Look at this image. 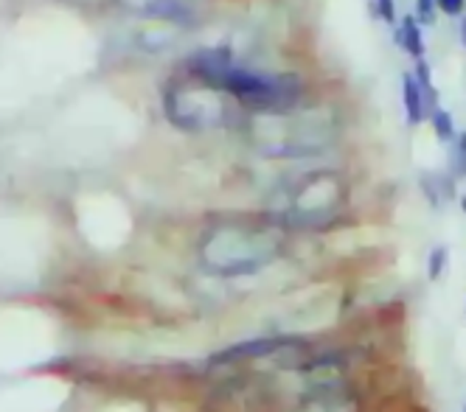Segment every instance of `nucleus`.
<instances>
[{
  "mask_svg": "<svg viewBox=\"0 0 466 412\" xmlns=\"http://www.w3.org/2000/svg\"><path fill=\"white\" fill-rule=\"evenodd\" d=\"M203 256L206 264L219 275H250L273 261L276 242L258 230L222 227L208 236Z\"/></svg>",
  "mask_w": 466,
  "mask_h": 412,
  "instance_id": "1",
  "label": "nucleus"
},
{
  "mask_svg": "<svg viewBox=\"0 0 466 412\" xmlns=\"http://www.w3.org/2000/svg\"><path fill=\"white\" fill-rule=\"evenodd\" d=\"M163 110L175 126L199 132L225 124L228 101L222 90H214L203 82H175L163 93Z\"/></svg>",
  "mask_w": 466,
  "mask_h": 412,
  "instance_id": "2",
  "label": "nucleus"
},
{
  "mask_svg": "<svg viewBox=\"0 0 466 412\" xmlns=\"http://www.w3.org/2000/svg\"><path fill=\"white\" fill-rule=\"evenodd\" d=\"M116 4L132 15H144V17H155L163 23H177V25H191L197 17L188 0H116Z\"/></svg>",
  "mask_w": 466,
  "mask_h": 412,
  "instance_id": "3",
  "label": "nucleus"
},
{
  "mask_svg": "<svg viewBox=\"0 0 466 412\" xmlns=\"http://www.w3.org/2000/svg\"><path fill=\"white\" fill-rule=\"evenodd\" d=\"M396 45L402 48L405 54H410L416 62L424 59V51H427L424 34H421V25L416 23L413 15H405V20L396 25Z\"/></svg>",
  "mask_w": 466,
  "mask_h": 412,
  "instance_id": "4",
  "label": "nucleus"
},
{
  "mask_svg": "<svg viewBox=\"0 0 466 412\" xmlns=\"http://www.w3.org/2000/svg\"><path fill=\"white\" fill-rule=\"evenodd\" d=\"M402 105H405V118L410 126H419L427 118V105H424V95L419 82L413 79V74L402 76Z\"/></svg>",
  "mask_w": 466,
  "mask_h": 412,
  "instance_id": "5",
  "label": "nucleus"
},
{
  "mask_svg": "<svg viewBox=\"0 0 466 412\" xmlns=\"http://www.w3.org/2000/svg\"><path fill=\"white\" fill-rule=\"evenodd\" d=\"M421 191L427 196V202L432 208H441L447 199L455 196V183L447 175H439V171H430V175H421Z\"/></svg>",
  "mask_w": 466,
  "mask_h": 412,
  "instance_id": "6",
  "label": "nucleus"
},
{
  "mask_svg": "<svg viewBox=\"0 0 466 412\" xmlns=\"http://www.w3.org/2000/svg\"><path fill=\"white\" fill-rule=\"evenodd\" d=\"M424 269H427V281L439 284L450 269V250L444 245H436L424 258Z\"/></svg>",
  "mask_w": 466,
  "mask_h": 412,
  "instance_id": "7",
  "label": "nucleus"
},
{
  "mask_svg": "<svg viewBox=\"0 0 466 412\" xmlns=\"http://www.w3.org/2000/svg\"><path fill=\"white\" fill-rule=\"evenodd\" d=\"M430 121H432V132H436V137L441 144H452L455 137H458V132H455V118L450 116V110H436L430 116Z\"/></svg>",
  "mask_w": 466,
  "mask_h": 412,
  "instance_id": "8",
  "label": "nucleus"
},
{
  "mask_svg": "<svg viewBox=\"0 0 466 412\" xmlns=\"http://www.w3.org/2000/svg\"><path fill=\"white\" fill-rule=\"evenodd\" d=\"M450 168H452V180H466V132H458V137L452 141Z\"/></svg>",
  "mask_w": 466,
  "mask_h": 412,
  "instance_id": "9",
  "label": "nucleus"
},
{
  "mask_svg": "<svg viewBox=\"0 0 466 412\" xmlns=\"http://www.w3.org/2000/svg\"><path fill=\"white\" fill-rule=\"evenodd\" d=\"M436 0H416V23L419 25H436Z\"/></svg>",
  "mask_w": 466,
  "mask_h": 412,
  "instance_id": "10",
  "label": "nucleus"
},
{
  "mask_svg": "<svg viewBox=\"0 0 466 412\" xmlns=\"http://www.w3.org/2000/svg\"><path fill=\"white\" fill-rule=\"evenodd\" d=\"M377 17L388 25H396V0H374Z\"/></svg>",
  "mask_w": 466,
  "mask_h": 412,
  "instance_id": "11",
  "label": "nucleus"
},
{
  "mask_svg": "<svg viewBox=\"0 0 466 412\" xmlns=\"http://www.w3.org/2000/svg\"><path fill=\"white\" fill-rule=\"evenodd\" d=\"M463 6H466V0H436V9L444 12V15H450V17L461 15Z\"/></svg>",
  "mask_w": 466,
  "mask_h": 412,
  "instance_id": "12",
  "label": "nucleus"
},
{
  "mask_svg": "<svg viewBox=\"0 0 466 412\" xmlns=\"http://www.w3.org/2000/svg\"><path fill=\"white\" fill-rule=\"evenodd\" d=\"M461 43H463V48H466V15H463V20H461Z\"/></svg>",
  "mask_w": 466,
  "mask_h": 412,
  "instance_id": "13",
  "label": "nucleus"
},
{
  "mask_svg": "<svg viewBox=\"0 0 466 412\" xmlns=\"http://www.w3.org/2000/svg\"><path fill=\"white\" fill-rule=\"evenodd\" d=\"M461 211H463V216H466V194H461Z\"/></svg>",
  "mask_w": 466,
  "mask_h": 412,
  "instance_id": "14",
  "label": "nucleus"
},
{
  "mask_svg": "<svg viewBox=\"0 0 466 412\" xmlns=\"http://www.w3.org/2000/svg\"><path fill=\"white\" fill-rule=\"evenodd\" d=\"M461 412H466V401H463V409H461Z\"/></svg>",
  "mask_w": 466,
  "mask_h": 412,
  "instance_id": "15",
  "label": "nucleus"
},
{
  "mask_svg": "<svg viewBox=\"0 0 466 412\" xmlns=\"http://www.w3.org/2000/svg\"><path fill=\"white\" fill-rule=\"evenodd\" d=\"M463 312H466V303H463Z\"/></svg>",
  "mask_w": 466,
  "mask_h": 412,
  "instance_id": "16",
  "label": "nucleus"
}]
</instances>
